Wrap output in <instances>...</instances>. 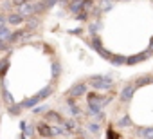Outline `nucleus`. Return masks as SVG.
<instances>
[{"mask_svg":"<svg viewBox=\"0 0 153 139\" xmlns=\"http://www.w3.org/2000/svg\"><path fill=\"white\" fill-rule=\"evenodd\" d=\"M88 83L96 89V90H106V89H112L114 85V80L110 76H92L88 80Z\"/></svg>","mask_w":153,"mask_h":139,"instance_id":"nucleus-1","label":"nucleus"},{"mask_svg":"<svg viewBox=\"0 0 153 139\" xmlns=\"http://www.w3.org/2000/svg\"><path fill=\"white\" fill-rule=\"evenodd\" d=\"M87 89H88V85H87L85 81H78V83H74V85L70 87L68 96H70V98H79V96H83V94L87 92Z\"/></svg>","mask_w":153,"mask_h":139,"instance_id":"nucleus-2","label":"nucleus"},{"mask_svg":"<svg viewBox=\"0 0 153 139\" xmlns=\"http://www.w3.org/2000/svg\"><path fill=\"white\" fill-rule=\"evenodd\" d=\"M151 54H153V52L148 49L146 52H137V54H133V56H126V65H137V63H140V61L148 60Z\"/></svg>","mask_w":153,"mask_h":139,"instance_id":"nucleus-3","label":"nucleus"},{"mask_svg":"<svg viewBox=\"0 0 153 139\" xmlns=\"http://www.w3.org/2000/svg\"><path fill=\"white\" fill-rule=\"evenodd\" d=\"M36 130H38V135L43 137V139H51V137H54V134H52V126L47 125V123H38V125H36Z\"/></svg>","mask_w":153,"mask_h":139,"instance_id":"nucleus-4","label":"nucleus"},{"mask_svg":"<svg viewBox=\"0 0 153 139\" xmlns=\"http://www.w3.org/2000/svg\"><path fill=\"white\" fill-rule=\"evenodd\" d=\"M133 92H135V85L133 83H128V85H124V89H123V92H121V101L123 103H130L131 101V98H133Z\"/></svg>","mask_w":153,"mask_h":139,"instance_id":"nucleus-5","label":"nucleus"},{"mask_svg":"<svg viewBox=\"0 0 153 139\" xmlns=\"http://www.w3.org/2000/svg\"><path fill=\"white\" fill-rule=\"evenodd\" d=\"M135 134L140 139H153V126H137Z\"/></svg>","mask_w":153,"mask_h":139,"instance_id":"nucleus-6","label":"nucleus"},{"mask_svg":"<svg viewBox=\"0 0 153 139\" xmlns=\"http://www.w3.org/2000/svg\"><path fill=\"white\" fill-rule=\"evenodd\" d=\"M38 103H40V98L34 94V96H31V98H25L24 101H20V103H18V107H20V108H34Z\"/></svg>","mask_w":153,"mask_h":139,"instance_id":"nucleus-7","label":"nucleus"},{"mask_svg":"<svg viewBox=\"0 0 153 139\" xmlns=\"http://www.w3.org/2000/svg\"><path fill=\"white\" fill-rule=\"evenodd\" d=\"M18 15L22 16V18H25V16H33L34 15V4H24V6H20L18 7Z\"/></svg>","mask_w":153,"mask_h":139,"instance_id":"nucleus-8","label":"nucleus"},{"mask_svg":"<svg viewBox=\"0 0 153 139\" xmlns=\"http://www.w3.org/2000/svg\"><path fill=\"white\" fill-rule=\"evenodd\" d=\"M45 119L47 121H54V123H58V125H63V117H61V114L59 112H56V110H47L45 112Z\"/></svg>","mask_w":153,"mask_h":139,"instance_id":"nucleus-9","label":"nucleus"},{"mask_svg":"<svg viewBox=\"0 0 153 139\" xmlns=\"http://www.w3.org/2000/svg\"><path fill=\"white\" fill-rule=\"evenodd\" d=\"M68 11H70L72 15H78V13L85 11V9H83V0H72L70 6H68Z\"/></svg>","mask_w":153,"mask_h":139,"instance_id":"nucleus-10","label":"nucleus"},{"mask_svg":"<svg viewBox=\"0 0 153 139\" xmlns=\"http://www.w3.org/2000/svg\"><path fill=\"white\" fill-rule=\"evenodd\" d=\"M6 20H7V24H11V25H20V24L24 22V18H22L18 13H9Z\"/></svg>","mask_w":153,"mask_h":139,"instance_id":"nucleus-11","label":"nucleus"},{"mask_svg":"<svg viewBox=\"0 0 153 139\" xmlns=\"http://www.w3.org/2000/svg\"><path fill=\"white\" fill-rule=\"evenodd\" d=\"M151 80H153L151 76H140V78H137V80H135V83H133V85H135V89H137V87H144V85H149V83H151Z\"/></svg>","mask_w":153,"mask_h":139,"instance_id":"nucleus-12","label":"nucleus"},{"mask_svg":"<svg viewBox=\"0 0 153 139\" xmlns=\"http://www.w3.org/2000/svg\"><path fill=\"white\" fill-rule=\"evenodd\" d=\"M52 90H54V89H52V87H51V85H47V87H43V89H42V90H40V92H38V94H36V96H38V98H40V101H43V99H45V98H49V96H51V94H52Z\"/></svg>","mask_w":153,"mask_h":139,"instance_id":"nucleus-13","label":"nucleus"},{"mask_svg":"<svg viewBox=\"0 0 153 139\" xmlns=\"http://www.w3.org/2000/svg\"><path fill=\"white\" fill-rule=\"evenodd\" d=\"M2 99H4V101H6V103H7V107H9V105H13V103H15V99H13V96H11V92H9V90H7V89H6V85H4V87H2Z\"/></svg>","mask_w":153,"mask_h":139,"instance_id":"nucleus-14","label":"nucleus"},{"mask_svg":"<svg viewBox=\"0 0 153 139\" xmlns=\"http://www.w3.org/2000/svg\"><path fill=\"white\" fill-rule=\"evenodd\" d=\"M7 69H9V60L7 58H2V60H0V78L6 76Z\"/></svg>","mask_w":153,"mask_h":139,"instance_id":"nucleus-15","label":"nucleus"},{"mask_svg":"<svg viewBox=\"0 0 153 139\" xmlns=\"http://www.w3.org/2000/svg\"><path fill=\"white\" fill-rule=\"evenodd\" d=\"M114 6V0H99V13L101 11H110Z\"/></svg>","mask_w":153,"mask_h":139,"instance_id":"nucleus-16","label":"nucleus"},{"mask_svg":"<svg viewBox=\"0 0 153 139\" xmlns=\"http://www.w3.org/2000/svg\"><path fill=\"white\" fill-rule=\"evenodd\" d=\"M110 61L114 65H126V56H123V54H112Z\"/></svg>","mask_w":153,"mask_h":139,"instance_id":"nucleus-17","label":"nucleus"},{"mask_svg":"<svg viewBox=\"0 0 153 139\" xmlns=\"http://www.w3.org/2000/svg\"><path fill=\"white\" fill-rule=\"evenodd\" d=\"M68 110H70V114H74V116H79V114H81V110L78 108V105L74 103V98H68Z\"/></svg>","mask_w":153,"mask_h":139,"instance_id":"nucleus-18","label":"nucleus"},{"mask_svg":"<svg viewBox=\"0 0 153 139\" xmlns=\"http://www.w3.org/2000/svg\"><path fill=\"white\" fill-rule=\"evenodd\" d=\"M115 125H117L119 128H126V126H130V125H131V119H130V116H123Z\"/></svg>","mask_w":153,"mask_h":139,"instance_id":"nucleus-19","label":"nucleus"},{"mask_svg":"<svg viewBox=\"0 0 153 139\" xmlns=\"http://www.w3.org/2000/svg\"><path fill=\"white\" fill-rule=\"evenodd\" d=\"M51 71H52V78H58V76H59V72H61V65H59L58 61H52Z\"/></svg>","mask_w":153,"mask_h":139,"instance_id":"nucleus-20","label":"nucleus"},{"mask_svg":"<svg viewBox=\"0 0 153 139\" xmlns=\"http://www.w3.org/2000/svg\"><path fill=\"white\" fill-rule=\"evenodd\" d=\"M63 126H65L67 132H72V130H76V121L74 119H67V121H63Z\"/></svg>","mask_w":153,"mask_h":139,"instance_id":"nucleus-21","label":"nucleus"},{"mask_svg":"<svg viewBox=\"0 0 153 139\" xmlns=\"http://www.w3.org/2000/svg\"><path fill=\"white\" fill-rule=\"evenodd\" d=\"M11 34V31L6 27V25H0V40H7Z\"/></svg>","mask_w":153,"mask_h":139,"instance_id":"nucleus-22","label":"nucleus"},{"mask_svg":"<svg viewBox=\"0 0 153 139\" xmlns=\"http://www.w3.org/2000/svg\"><path fill=\"white\" fill-rule=\"evenodd\" d=\"M7 112H9L11 116H16V114H20V112H22V108H20L16 103H13V105H9V107H7Z\"/></svg>","mask_w":153,"mask_h":139,"instance_id":"nucleus-23","label":"nucleus"},{"mask_svg":"<svg viewBox=\"0 0 153 139\" xmlns=\"http://www.w3.org/2000/svg\"><path fill=\"white\" fill-rule=\"evenodd\" d=\"M87 128H88L92 134H99V132H101V125H99V123H88Z\"/></svg>","mask_w":153,"mask_h":139,"instance_id":"nucleus-24","label":"nucleus"},{"mask_svg":"<svg viewBox=\"0 0 153 139\" xmlns=\"http://www.w3.org/2000/svg\"><path fill=\"white\" fill-rule=\"evenodd\" d=\"M106 139H121V135H119L114 128H108V132H106Z\"/></svg>","mask_w":153,"mask_h":139,"instance_id":"nucleus-25","label":"nucleus"},{"mask_svg":"<svg viewBox=\"0 0 153 139\" xmlns=\"http://www.w3.org/2000/svg\"><path fill=\"white\" fill-rule=\"evenodd\" d=\"M76 20H78V22H85V20H88V13H87V11L78 13V15H76Z\"/></svg>","mask_w":153,"mask_h":139,"instance_id":"nucleus-26","label":"nucleus"},{"mask_svg":"<svg viewBox=\"0 0 153 139\" xmlns=\"http://www.w3.org/2000/svg\"><path fill=\"white\" fill-rule=\"evenodd\" d=\"M47 110H49V108H47V105H42V107H34V108H33V112H34V114H42V112H47Z\"/></svg>","mask_w":153,"mask_h":139,"instance_id":"nucleus-27","label":"nucleus"},{"mask_svg":"<svg viewBox=\"0 0 153 139\" xmlns=\"http://www.w3.org/2000/svg\"><path fill=\"white\" fill-rule=\"evenodd\" d=\"M99 27H101V24H99V22H97V24H92V25H90V33L96 36V33H97V29H99Z\"/></svg>","mask_w":153,"mask_h":139,"instance_id":"nucleus-28","label":"nucleus"},{"mask_svg":"<svg viewBox=\"0 0 153 139\" xmlns=\"http://www.w3.org/2000/svg\"><path fill=\"white\" fill-rule=\"evenodd\" d=\"M7 49H9L7 40H0V51H7Z\"/></svg>","mask_w":153,"mask_h":139,"instance_id":"nucleus-29","label":"nucleus"},{"mask_svg":"<svg viewBox=\"0 0 153 139\" xmlns=\"http://www.w3.org/2000/svg\"><path fill=\"white\" fill-rule=\"evenodd\" d=\"M56 2H58V0H45V2H43V6H45V9H47V7H52Z\"/></svg>","mask_w":153,"mask_h":139,"instance_id":"nucleus-30","label":"nucleus"},{"mask_svg":"<svg viewBox=\"0 0 153 139\" xmlns=\"http://www.w3.org/2000/svg\"><path fill=\"white\" fill-rule=\"evenodd\" d=\"M27 2V0H13V6H16V7H20V6H24Z\"/></svg>","mask_w":153,"mask_h":139,"instance_id":"nucleus-31","label":"nucleus"},{"mask_svg":"<svg viewBox=\"0 0 153 139\" xmlns=\"http://www.w3.org/2000/svg\"><path fill=\"white\" fill-rule=\"evenodd\" d=\"M33 134H34V128H33V126H27V128H25V135L33 137Z\"/></svg>","mask_w":153,"mask_h":139,"instance_id":"nucleus-32","label":"nucleus"},{"mask_svg":"<svg viewBox=\"0 0 153 139\" xmlns=\"http://www.w3.org/2000/svg\"><path fill=\"white\" fill-rule=\"evenodd\" d=\"M25 128H27V123L22 119V121H20V130H22V132H25Z\"/></svg>","mask_w":153,"mask_h":139,"instance_id":"nucleus-33","label":"nucleus"},{"mask_svg":"<svg viewBox=\"0 0 153 139\" xmlns=\"http://www.w3.org/2000/svg\"><path fill=\"white\" fill-rule=\"evenodd\" d=\"M0 25H6V16L0 15Z\"/></svg>","mask_w":153,"mask_h":139,"instance_id":"nucleus-34","label":"nucleus"},{"mask_svg":"<svg viewBox=\"0 0 153 139\" xmlns=\"http://www.w3.org/2000/svg\"><path fill=\"white\" fill-rule=\"evenodd\" d=\"M148 49H149V51L153 52V36H151V40H149V47H148Z\"/></svg>","mask_w":153,"mask_h":139,"instance_id":"nucleus-35","label":"nucleus"},{"mask_svg":"<svg viewBox=\"0 0 153 139\" xmlns=\"http://www.w3.org/2000/svg\"><path fill=\"white\" fill-rule=\"evenodd\" d=\"M114 2H117V0H114Z\"/></svg>","mask_w":153,"mask_h":139,"instance_id":"nucleus-36","label":"nucleus"},{"mask_svg":"<svg viewBox=\"0 0 153 139\" xmlns=\"http://www.w3.org/2000/svg\"><path fill=\"white\" fill-rule=\"evenodd\" d=\"M151 83H153V80H151Z\"/></svg>","mask_w":153,"mask_h":139,"instance_id":"nucleus-37","label":"nucleus"},{"mask_svg":"<svg viewBox=\"0 0 153 139\" xmlns=\"http://www.w3.org/2000/svg\"><path fill=\"white\" fill-rule=\"evenodd\" d=\"M88 139H92V137H88Z\"/></svg>","mask_w":153,"mask_h":139,"instance_id":"nucleus-38","label":"nucleus"},{"mask_svg":"<svg viewBox=\"0 0 153 139\" xmlns=\"http://www.w3.org/2000/svg\"><path fill=\"white\" fill-rule=\"evenodd\" d=\"M151 2H153V0H151Z\"/></svg>","mask_w":153,"mask_h":139,"instance_id":"nucleus-39","label":"nucleus"}]
</instances>
